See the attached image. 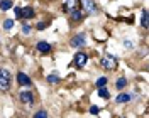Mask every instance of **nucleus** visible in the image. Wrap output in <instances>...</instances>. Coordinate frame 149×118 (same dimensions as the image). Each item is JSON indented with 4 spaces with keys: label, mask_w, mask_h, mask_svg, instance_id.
Masks as SVG:
<instances>
[{
    "label": "nucleus",
    "mask_w": 149,
    "mask_h": 118,
    "mask_svg": "<svg viewBox=\"0 0 149 118\" xmlns=\"http://www.w3.org/2000/svg\"><path fill=\"white\" fill-rule=\"evenodd\" d=\"M10 84V73L5 69H0V90H7Z\"/></svg>",
    "instance_id": "1"
},
{
    "label": "nucleus",
    "mask_w": 149,
    "mask_h": 118,
    "mask_svg": "<svg viewBox=\"0 0 149 118\" xmlns=\"http://www.w3.org/2000/svg\"><path fill=\"white\" fill-rule=\"evenodd\" d=\"M102 66L105 69H115V68H117V61H115V57H112V56H105L102 59Z\"/></svg>",
    "instance_id": "2"
},
{
    "label": "nucleus",
    "mask_w": 149,
    "mask_h": 118,
    "mask_svg": "<svg viewBox=\"0 0 149 118\" xmlns=\"http://www.w3.org/2000/svg\"><path fill=\"white\" fill-rule=\"evenodd\" d=\"M81 7L86 14H95L97 12V5L93 0H81Z\"/></svg>",
    "instance_id": "3"
},
{
    "label": "nucleus",
    "mask_w": 149,
    "mask_h": 118,
    "mask_svg": "<svg viewBox=\"0 0 149 118\" xmlns=\"http://www.w3.org/2000/svg\"><path fill=\"white\" fill-rule=\"evenodd\" d=\"M86 61H88V57H86V54H83V52H78V54L74 56V61H73V64L76 66V68H83L85 64H86Z\"/></svg>",
    "instance_id": "4"
},
{
    "label": "nucleus",
    "mask_w": 149,
    "mask_h": 118,
    "mask_svg": "<svg viewBox=\"0 0 149 118\" xmlns=\"http://www.w3.org/2000/svg\"><path fill=\"white\" fill-rule=\"evenodd\" d=\"M85 34H80V36H76V37H73L71 39V46L73 47H81V46H85Z\"/></svg>",
    "instance_id": "5"
},
{
    "label": "nucleus",
    "mask_w": 149,
    "mask_h": 118,
    "mask_svg": "<svg viewBox=\"0 0 149 118\" xmlns=\"http://www.w3.org/2000/svg\"><path fill=\"white\" fill-rule=\"evenodd\" d=\"M17 81L20 86H31V78L29 76H26L24 73H19L17 74Z\"/></svg>",
    "instance_id": "6"
},
{
    "label": "nucleus",
    "mask_w": 149,
    "mask_h": 118,
    "mask_svg": "<svg viewBox=\"0 0 149 118\" xmlns=\"http://www.w3.org/2000/svg\"><path fill=\"white\" fill-rule=\"evenodd\" d=\"M37 49H39V52H44V54H46V52L51 51V46L47 44V42H39V44H37Z\"/></svg>",
    "instance_id": "7"
},
{
    "label": "nucleus",
    "mask_w": 149,
    "mask_h": 118,
    "mask_svg": "<svg viewBox=\"0 0 149 118\" xmlns=\"http://www.w3.org/2000/svg\"><path fill=\"white\" fill-rule=\"evenodd\" d=\"M20 100L24 101V103H32V95L29 93V91H24V93H20Z\"/></svg>",
    "instance_id": "8"
},
{
    "label": "nucleus",
    "mask_w": 149,
    "mask_h": 118,
    "mask_svg": "<svg viewBox=\"0 0 149 118\" xmlns=\"http://www.w3.org/2000/svg\"><path fill=\"white\" fill-rule=\"evenodd\" d=\"M0 9L2 10L12 9V2H10V0H2V2H0Z\"/></svg>",
    "instance_id": "9"
},
{
    "label": "nucleus",
    "mask_w": 149,
    "mask_h": 118,
    "mask_svg": "<svg viewBox=\"0 0 149 118\" xmlns=\"http://www.w3.org/2000/svg\"><path fill=\"white\" fill-rule=\"evenodd\" d=\"M32 15H34V10H32V9H29V7H27V9H24V10H22V17H32Z\"/></svg>",
    "instance_id": "10"
},
{
    "label": "nucleus",
    "mask_w": 149,
    "mask_h": 118,
    "mask_svg": "<svg viewBox=\"0 0 149 118\" xmlns=\"http://www.w3.org/2000/svg\"><path fill=\"white\" fill-rule=\"evenodd\" d=\"M129 100H130L129 95H119V96H117V101H119V103H127Z\"/></svg>",
    "instance_id": "11"
},
{
    "label": "nucleus",
    "mask_w": 149,
    "mask_h": 118,
    "mask_svg": "<svg viewBox=\"0 0 149 118\" xmlns=\"http://www.w3.org/2000/svg\"><path fill=\"white\" fill-rule=\"evenodd\" d=\"M141 24H142V27H148V12H146V10H142V19H141Z\"/></svg>",
    "instance_id": "12"
},
{
    "label": "nucleus",
    "mask_w": 149,
    "mask_h": 118,
    "mask_svg": "<svg viewBox=\"0 0 149 118\" xmlns=\"http://www.w3.org/2000/svg\"><path fill=\"white\" fill-rule=\"evenodd\" d=\"M125 84H127L125 78H120V79H117V88H119V90H122V88H124Z\"/></svg>",
    "instance_id": "13"
},
{
    "label": "nucleus",
    "mask_w": 149,
    "mask_h": 118,
    "mask_svg": "<svg viewBox=\"0 0 149 118\" xmlns=\"http://www.w3.org/2000/svg\"><path fill=\"white\" fill-rule=\"evenodd\" d=\"M98 95H100L102 98H107V96H109V91L105 90L103 86H100V90H98Z\"/></svg>",
    "instance_id": "14"
},
{
    "label": "nucleus",
    "mask_w": 149,
    "mask_h": 118,
    "mask_svg": "<svg viewBox=\"0 0 149 118\" xmlns=\"http://www.w3.org/2000/svg\"><path fill=\"white\" fill-rule=\"evenodd\" d=\"M71 17H73L74 20H80V19H81V14H80L78 10H71Z\"/></svg>",
    "instance_id": "15"
},
{
    "label": "nucleus",
    "mask_w": 149,
    "mask_h": 118,
    "mask_svg": "<svg viewBox=\"0 0 149 118\" xmlns=\"http://www.w3.org/2000/svg\"><path fill=\"white\" fill-rule=\"evenodd\" d=\"M12 26H14V20H12V19H7V20L3 22V27L5 29H12Z\"/></svg>",
    "instance_id": "16"
},
{
    "label": "nucleus",
    "mask_w": 149,
    "mask_h": 118,
    "mask_svg": "<svg viewBox=\"0 0 149 118\" xmlns=\"http://www.w3.org/2000/svg\"><path fill=\"white\" fill-rule=\"evenodd\" d=\"M105 83H107V78H98V81H97V86H98V88H100V86H105Z\"/></svg>",
    "instance_id": "17"
},
{
    "label": "nucleus",
    "mask_w": 149,
    "mask_h": 118,
    "mask_svg": "<svg viewBox=\"0 0 149 118\" xmlns=\"http://www.w3.org/2000/svg\"><path fill=\"white\" fill-rule=\"evenodd\" d=\"M14 12H15V17H17V19H22V9L15 7V9H14Z\"/></svg>",
    "instance_id": "18"
},
{
    "label": "nucleus",
    "mask_w": 149,
    "mask_h": 118,
    "mask_svg": "<svg viewBox=\"0 0 149 118\" xmlns=\"http://www.w3.org/2000/svg\"><path fill=\"white\" fill-rule=\"evenodd\" d=\"M34 117H36V118H46V117H47V113H46V111H37Z\"/></svg>",
    "instance_id": "19"
},
{
    "label": "nucleus",
    "mask_w": 149,
    "mask_h": 118,
    "mask_svg": "<svg viewBox=\"0 0 149 118\" xmlns=\"http://www.w3.org/2000/svg\"><path fill=\"white\" fill-rule=\"evenodd\" d=\"M98 111H100L98 106H92V108H90V113H92V115H98Z\"/></svg>",
    "instance_id": "20"
},
{
    "label": "nucleus",
    "mask_w": 149,
    "mask_h": 118,
    "mask_svg": "<svg viewBox=\"0 0 149 118\" xmlns=\"http://www.w3.org/2000/svg\"><path fill=\"white\" fill-rule=\"evenodd\" d=\"M47 81L49 83H58V76H54V74H53V76H47Z\"/></svg>",
    "instance_id": "21"
},
{
    "label": "nucleus",
    "mask_w": 149,
    "mask_h": 118,
    "mask_svg": "<svg viewBox=\"0 0 149 118\" xmlns=\"http://www.w3.org/2000/svg\"><path fill=\"white\" fill-rule=\"evenodd\" d=\"M46 27H47L46 22H39V24H37V29H39V30H42V29H46Z\"/></svg>",
    "instance_id": "22"
},
{
    "label": "nucleus",
    "mask_w": 149,
    "mask_h": 118,
    "mask_svg": "<svg viewBox=\"0 0 149 118\" xmlns=\"http://www.w3.org/2000/svg\"><path fill=\"white\" fill-rule=\"evenodd\" d=\"M22 32L29 34V32H31V26H27V24H26V26H22Z\"/></svg>",
    "instance_id": "23"
},
{
    "label": "nucleus",
    "mask_w": 149,
    "mask_h": 118,
    "mask_svg": "<svg viewBox=\"0 0 149 118\" xmlns=\"http://www.w3.org/2000/svg\"><path fill=\"white\" fill-rule=\"evenodd\" d=\"M125 47H127V49H132V42H130V41H125Z\"/></svg>",
    "instance_id": "24"
}]
</instances>
